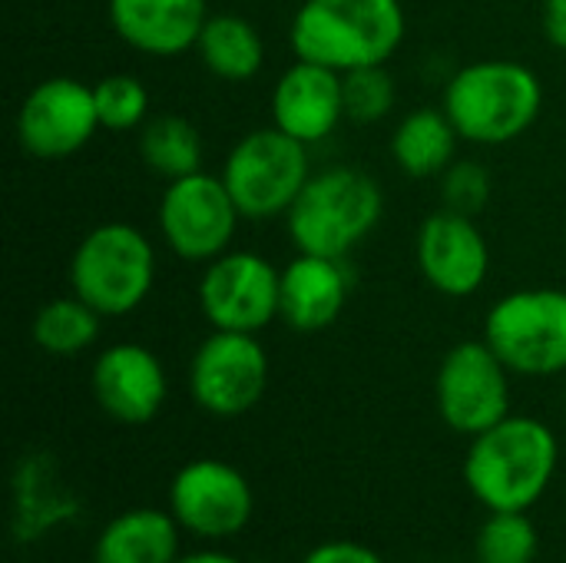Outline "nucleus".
<instances>
[{
  "mask_svg": "<svg viewBox=\"0 0 566 563\" xmlns=\"http://www.w3.org/2000/svg\"><path fill=\"white\" fill-rule=\"evenodd\" d=\"M219 176L232 192L242 219H275L292 209V202L312 179L308 146L282 133L279 126H262L245 133L229 149Z\"/></svg>",
  "mask_w": 566,
  "mask_h": 563,
  "instance_id": "obj_6",
  "label": "nucleus"
},
{
  "mask_svg": "<svg viewBox=\"0 0 566 563\" xmlns=\"http://www.w3.org/2000/svg\"><path fill=\"white\" fill-rule=\"evenodd\" d=\"M169 511L182 531L222 541L239 534L255 511L249 478L219 458H196L182 465L169 484Z\"/></svg>",
  "mask_w": 566,
  "mask_h": 563,
  "instance_id": "obj_12",
  "label": "nucleus"
},
{
  "mask_svg": "<svg viewBox=\"0 0 566 563\" xmlns=\"http://www.w3.org/2000/svg\"><path fill=\"white\" fill-rule=\"evenodd\" d=\"M302 563H385L368 544L358 541H325L318 548H312Z\"/></svg>",
  "mask_w": 566,
  "mask_h": 563,
  "instance_id": "obj_28",
  "label": "nucleus"
},
{
  "mask_svg": "<svg viewBox=\"0 0 566 563\" xmlns=\"http://www.w3.org/2000/svg\"><path fill=\"white\" fill-rule=\"evenodd\" d=\"M484 342L514 375H566V292L517 289L497 299L484 319Z\"/></svg>",
  "mask_w": 566,
  "mask_h": 563,
  "instance_id": "obj_7",
  "label": "nucleus"
},
{
  "mask_svg": "<svg viewBox=\"0 0 566 563\" xmlns=\"http://www.w3.org/2000/svg\"><path fill=\"white\" fill-rule=\"evenodd\" d=\"M159 236L166 249L186 262H212L232 249L239 206L222 176L206 169L172 179L159 199Z\"/></svg>",
  "mask_w": 566,
  "mask_h": 563,
  "instance_id": "obj_8",
  "label": "nucleus"
},
{
  "mask_svg": "<svg viewBox=\"0 0 566 563\" xmlns=\"http://www.w3.org/2000/svg\"><path fill=\"white\" fill-rule=\"evenodd\" d=\"M352 279L345 259L298 252L282 269L279 319L295 332H325L348 305Z\"/></svg>",
  "mask_w": 566,
  "mask_h": 563,
  "instance_id": "obj_18",
  "label": "nucleus"
},
{
  "mask_svg": "<svg viewBox=\"0 0 566 563\" xmlns=\"http://www.w3.org/2000/svg\"><path fill=\"white\" fill-rule=\"evenodd\" d=\"M491 199V176L474 159H458L441 173V202L454 212L478 216Z\"/></svg>",
  "mask_w": 566,
  "mask_h": 563,
  "instance_id": "obj_27",
  "label": "nucleus"
},
{
  "mask_svg": "<svg viewBox=\"0 0 566 563\" xmlns=\"http://www.w3.org/2000/svg\"><path fill=\"white\" fill-rule=\"evenodd\" d=\"M418 269L424 282L451 299H468L491 275V246L474 216L441 206L418 229Z\"/></svg>",
  "mask_w": 566,
  "mask_h": 563,
  "instance_id": "obj_14",
  "label": "nucleus"
},
{
  "mask_svg": "<svg viewBox=\"0 0 566 563\" xmlns=\"http://www.w3.org/2000/svg\"><path fill=\"white\" fill-rule=\"evenodd\" d=\"M99 126L93 86L73 76L40 80L17 110V139L36 159H66L80 153Z\"/></svg>",
  "mask_w": 566,
  "mask_h": 563,
  "instance_id": "obj_13",
  "label": "nucleus"
},
{
  "mask_svg": "<svg viewBox=\"0 0 566 563\" xmlns=\"http://www.w3.org/2000/svg\"><path fill=\"white\" fill-rule=\"evenodd\" d=\"M116 37L146 56H179L196 50L209 20L206 0H106Z\"/></svg>",
  "mask_w": 566,
  "mask_h": 563,
  "instance_id": "obj_17",
  "label": "nucleus"
},
{
  "mask_svg": "<svg viewBox=\"0 0 566 563\" xmlns=\"http://www.w3.org/2000/svg\"><path fill=\"white\" fill-rule=\"evenodd\" d=\"M179 521L172 511L133 508L106 521L93 544L96 563H176L179 561Z\"/></svg>",
  "mask_w": 566,
  "mask_h": 563,
  "instance_id": "obj_19",
  "label": "nucleus"
},
{
  "mask_svg": "<svg viewBox=\"0 0 566 563\" xmlns=\"http://www.w3.org/2000/svg\"><path fill=\"white\" fill-rule=\"evenodd\" d=\"M93 398L119 425H146L159 415L169 395V378L159 355L139 342H116L93 362Z\"/></svg>",
  "mask_w": 566,
  "mask_h": 563,
  "instance_id": "obj_15",
  "label": "nucleus"
},
{
  "mask_svg": "<svg viewBox=\"0 0 566 563\" xmlns=\"http://www.w3.org/2000/svg\"><path fill=\"white\" fill-rule=\"evenodd\" d=\"M156 285V249L129 222L90 229L70 259V292L90 302L103 319L136 312Z\"/></svg>",
  "mask_w": 566,
  "mask_h": 563,
  "instance_id": "obj_5",
  "label": "nucleus"
},
{
  "mask_svg": "<svg viewBox=\"0 0 566 563\" xmlns=\"http://www.w3.org/2000/svg\"><path fill=\"white\" fill-rule=\"evenodd\" d=\"M196 295L212 329L259 335L279 319L282 269L259 252L229 249L206 262Z\"/></svg>",
  "mask_w": 566,
  "mask_h": 563,
  "instance_id": "obj_11",
  "label": "nucleus"
},
{
  "mask_svg": "<svg viewBox=\"0 0 566 563\" xmlns=\"http://www.w3.org/2000/svg\"><path fill=\"white\" fill-rule=\"evenodd\" d=\"M139 156L149 173L172 183L179 176L199 173L206 149H202L199 129L186 116L163 113V116L146 119V126L139 129Z\"/></svg>",
  "mask_w": 566,
  "mask_h": 563,
  "instance_id": "obj_22",
  "label": "nucleus"
},
{
  "mask_svg": "<svg viewBox=\"0 0 566 563\" xmlns=\"http://www.w3.org/2000/svg\"><path fill=\"white\" fill-rule=\"evenodd\" d=\"M441 106L461 139L504 146L537 123L544 110V83L527 63L474 60L448 80Z\"/></svg>",
  "mask_w": 566,
  "mask_h": 563,
  "instance_id": "obj_3",
  "label": "nucleus"
},
{
  "mask_svg": "<svg viewBox=\"0 0 566 563\" xmlns=\"http://www.w3.org/2000/svg\"><path fill=\"white\" fill-rule=\"evenodd\" d=\"M176 563H242L239 557H232V554H222V551H199V554H186V557H179Z\"/></svg>",
  "mask_w": 566,
  "mask_h": 563,
  "instance_id": "obj_30",
  "label": "nucleus"
},
{
  "mask_svg": "<svg viewBox=\"0 0 566 563\" xmlns=\"http://www.w3.org/2000/svg\"><path fill=\"white\" fill-rule=\"evenodd\" d=\"M345 80V116L355 123H378L398 103V86L388 66H361L342 73Z\"/></svg>",
  "mask_w": 566,
  "mask_h": 563,
  "instance_id": "obj_26",
  "label": "nucleus"
},
{
  "mask_svg": "<svg viewBox=\"0 0 566 563\" xmlns=\"http://www.w3.org/2000/svg\"><path fill=\"white\" fill-rule=\"evenodd\" d=\"M541 551V534L527 511H488L474 538L478 563H534Z\"/></svg>",
  "mask_w": 566,
  "mask_h": 563,
  "instance_id": "obj_24",
  "label": "nucleus"
},
{
  "mask_svg": "<svg viewBox=\"0 0 566 563\" xmlns=\"http://www.w3.org/2000/svg\"><path fill=\"white\" fill-rule=\"evenodd\" d=\"M269 388V352L259 335L212 329L189 362V395L216 418L252 411Z\"/></svg>",
  "mask_w": 566,
  "mask_h": 563,
  "instance_id": "obj_10",
  "label": "nucleus"
},
{
  "mask_svg": "<svg viewBox=\"0 0 566 563\" xmlns=\"http://www.w3.org/2000/svg\"><path fill=\"white\" fill-rule=\"evenodd\" d=\"M99 126L113 133L143 129L149 119V90L133 73H109L93 83Z\"/></svg>",
  "mask_w": 566,
  "mask_h": 563,
  "instance_id": "obj_25",
  "label": "nucleus"
},
{
  "mask_svg": "<svg viewBox=\"0 0 566 563\" xmlns=\"http://www.w3.org/2000/svg\"><path fill=\"white\" fill-rule=\"evenodd\" d=\"M196 53L202 66L226 83H249L265 66V40L242 13H209Z\"/></svg>",
  "mask_w": 566,
  "mask_h": 563,
  "instance_id": "obj_20",
  "label": "nucleus"
},
{
  "mask_svg": "<svg viewBox=\"0 0 566 563\" xmlns=\"http://www.w3.org/2000/svg\"><path fill=\"white\" fill-rule=\"evenodd\" d=\"M385 192L378 179L355 166L315 173L285 212L289 236L298 252L345 259L381 222Z\"/></svg>",
  "mask_w": 566,
  "mask_h": 563,
  "instance_id": "obj_4",
  "label": "nucleus"
},
{
  "mask_svg": "<svg viewBox=\"0 0 566 563\" xmlns=\"http://www.w3.org/2000/svg\"><path fill=\"white\" fill-rule=\"evenodd\" d=\"M99 329H103V315L90 302H83L80 295L70 292V295L50 299L36 312V319H33V342L46 355L70 358V355L86 352L99 338Z\"/></svg>",
  "mask_w": 566,
  "mask_h": 563,
  "instance_id": "obj_23",
  "label": "nucleus"
},
{
  "mask_svg": "<svg viewBox=\"0 0 566 563\" xmlns=\"http://www.w3.org/2000/svg\"><path fill=\"white\" fill-rule=\"evenodd\" d=\"M511 368L484 338L458 342L438 368L434 402L441 421L458 435H481L511 415Z\"/></svg>",
  "mask_w": 566,
  "mask_h": 563,
  "instance_id": "obj_9",
  "label": "nucleus"
},
{
  "mask_svg": "<svg viewBox=\"0 0 566 563\" xmlns=\"http://www.w3.org/2000/svg\"><path fill=\"white\" fill-rule=\"evenodd\" d=\"M405 33L408 17L401 0H302L289 23L295 60L335 73L388 66Z\"/></svg>",
  "mask_w": 566,
  "mask_h": 563,
  "instance_id": "obj_2",
  "label": "nucleus"
},
{
  "mask_svg": "<svg viewBox=\"0 0 566 563\" xmlns=\"http://www.w3.org/2000/svg\"><path fill=\"white\" fill-rule=\"evenodd\" d=\"M564 402H566V385H564Z\"/></svg>",
  "mask_w": 566,
  "mask_h": 563,
  "instance_id": "obj_31",
  "label": "nucleus"
},
{
  "mask_svg": "<svg viewBox=\"0 0 566 563\" xmlns=\"http://www.w3.org/2000/svg\"><path fill=\"white\" fill-rule=\"evenodd\" d=\"M560 465V445L547 421L507 415L471 438L464 455V484L488 511H531L551 488Z\"/></svg>",
  "mask_w": 566,
  "mask_h": 563,
  "instance_id": "obj_1",
  "label": "nucleus"
},
{
  "mask_svg": "<svg viewBox=\"0 0 566 563\" xmlns=\"http://www.w3.org/2000/svg\"><path fill=\"white\" fill-rule=\"evenodd\" d=\"M458 139L461 136L444 106H421L398 119L391 133V156L408 176L428 179L441 176L454 163Z\"/></svg>",
  "mask_w": 566,
  "mask_h": 563,
  "instance_id": "obj_21",
  "label": "nucleus"
},
{
  "mask_svg": "<svg viewBox=\"0 0 566 563\" xmlns=\"http://www.w3.org/2000/svg\"><path fill=\"white\" fill-rule=\"evenodd\" d=\"M544 33L557 50H566V0H544Z\"/></svg>",
  "mask_w": 566,
  "mask_h": 563,
  "instance_id": "obj_29",
  "label": "nucleus"
},
{
  "mask_svg": "<svg viewBox=\"0 0 566 563\" xmlns=\"http://www.w3.org/2000/svg\"><path fill=\"white\" fill-rule=\"evenodd\" d=\"M345 119V80L342 73L295 60L272 90V126L295 136L305 146L328 139Z\"/></svg>",
  "mask_w": 566,
  "mask_h": 563,
  "instance_id": "obj_16",
  "label": "nucleus"
}]
</instances>
